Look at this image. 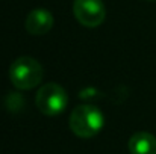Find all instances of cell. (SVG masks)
Masks as SVG:
<instances>
[{
    "instance_id": "cell-1",
    "label": "cell",
    "mask_w": 156,
    "mask_h": 154,
    "mask_svg": "<svg viewBox=\"0 0 156 154\" xmlns=\"http://www.w3.org/2000/svg\"><path fill=\"white\" fill-rule=\"evenodd\" d=\"M105 124V116L103 112L91 104H79L76 106L71 113H70V119H68V125L70 130L82 139H88V138H94L96 135L100 133V130L103 128Z\"/></svg>"
},
{
    "instance_id": "cell-2",
    "label": "cell",
    "mask_w": 156,
    "mask_h": 154,
    "mask_svg": "<svg viewBox=\"0 0 156 154\" xmlns=\"http://www.w3.org/2000/svg\"><path fill=\"white\" fill-rule=\"evenodd\" d=\"M44 76L43 65L32 56H20L9 67V80L20 91L37 88Z\"/></svg>"
},
{
    "instance_id": "cell-3",
    "label": "cell",
    "mask_w": 156,
    "mask_h": 154,
    "mask_svg": "<svg viewBox=\"0 0 156 154\" xmlns=\"http://www.w3.org/2000/svg\"><path fill=\"white\" fill-rule=\"evenodd\" d=\"M68 104V94L67 91L58 83H46L43 85L37 95H35V106L37 109L46 116H58L61 115Z\"/></svg>"
},
{
    "instance_id": "cell-4",
    "label": "cell",
    "mask_w": 156,
    "mask_h": 154,
    "mask_svg": "<svg viewBox=\"0 0 156 154\" xmlns=\"http://www.w3.org/2000/svg\"><path fill=\"white\" fill-rule=\"evenodd\" d=\"M73 15L85 27H99L106 17L103 0H74Z\"/></svg>"
},
{
    "instance_id": "cell-5",
    "label": "cell",
    "mask_w": 156,
    "mask_h": 154,
    "mask_svg": "<svg viewBox=\"0 0 156 154\" xmlns=\"http://www.w3.org/2000/svg\"><path fill=\"white\" fill-rule=\"evenodd\" d=\"M55 23L53 14L50 11L44 9V8H37L32 9L24 21V27L30 35H46L47 32H50Z\"/></svg>"
},
{
    "instance_id": "cell-6",
    "label": "cell",
    "mask_w": 156,
    "mask_h": 154,
    "mask_svg": "<svg viewBox=\"0 0 156 154\" xmlns=\"http://www.w3.org/2000/svg\"><path fill=\"white\" fill-rule=\"evenodd\" d=\"M130 154H156V138L149 132H136L127 142Z\"/></svg>"
},
{
    "instance_id": "cell-7",
    "label": "cell",
    "mask_w": 156,
    "mask_h": 154,
    "mask_svg": "<svg viewBox=\"0 0 156 154\" xmlns=\"http://www.w3.org/2000/svg\"><path fill=\"white\" fill-rule=\"evenodd\" d=\"M147 2H156V0H147Z\"/></svg>"
}]
</instances>
